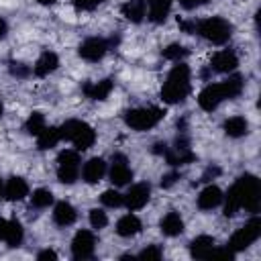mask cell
Returning a JSON list of instances; mask_svg holds the SVG:
<instances>
[{
    "label": "cell",
    "instance_id": "cell-33",
    "mask_svg": "<svg viewBox=\"0 0 261 261\" xmlns=\"http://www.w3.org/2000/svg\"><path fill=\"white\" fill-rule=\"evenodd\" d=\"M90 224H92L94 228H104V226L108 224L106 212L100 210V208H92V210H90Z\"/></svg>",
    "mask_w": 261,
    "mask_h": 261
},
{
    "label": "cell",
    "instance_id": "cell-16",
    "mask_svg": "<svg viewBox=\"0 0 261 261\" xmlns=\"http://www.w3.org/2000/svg\"><path fill=\"white\" fill-rule=\"evenodd\" d=\"M222 190L218 188V186H206L202 192H200V196H198V208H202V210H212V208H216L220 202H222Z\"/></svg>",
    "mask_w": 261,
    "mask_h": 261
},
{
    "label": "cell",
    "instance_id": "cell-3",
    "mask_svg": "<svg viewBox=\"0 0 261 261\" xmlns=\"http://www.w3.org/2000/svg\"><path fill=\"white\" fill-rule=\"evenodd\" d=\"M188 94H190V67L186 63H179L169 71L161 88V98L167 104H177L184 102Z\"/></svg>",
    "mask_w": 261,
    "mask_h": 261
},
{
    "label": "cell",
    "instance_id": "cell-36",
    "mask_svg": "<svg viewBox=\"0 0 261 261\" xmlns=\"http://www.w3.org/2000/svg\"><path fill=\"white\" fill-rule=\"evenodd\" d=\"M177 179H179V175H177V173H167V175H163L161 186H163V188H171V186H173Z\"/></svg>",
    "mask_w": 261,
    "mask_h": 261
},
{
    "label": "cell",
    "instance_id": "cell-18",
    "mask_svg": "<svg viewBox=\"0 0 261 261\" xmlns=\"http://www.w3.org/2000/svg\"><path fill=\"white\" fill-rule=\"evenodd\" d=\"M4 196H6V200H10V202H18V200H22L24 196H29V184L22 179V177H10L8 181H6V186H4Z\"/></svg>",
    "mask_w": 261,
    "mask_h": 261
},
{
    "label": "cell",
    "instance_id": "cell-14",
    "mask_svg": "<svg viewBox=\"0 0 261 261\" xmlns=\"http://www.w3.org/2000/svg\"><path fill=\"white\" fill-rule=\"evenodd\" d=\"M237 65H239V57L234 55V51H228V49L218 51L212 57V63H210V67L218 73H228V71L237 69Z\"/></svg>",
    "mask_w": 261,
    "mask_h": 261
},
{
    "label": "cell",
    "instance_id": "cell-44",
    "mask_svg": "<svg viewBox=\"0 0 261 261\" xmlns=\"http://www.w3.org/2000/svg\"><path fill=\"white\" fill-rule=\"evenodd\" d=\"M0 114H2V104H0Z\"/></svg>",
    "mask_w": 261,
    "mask_h": 261
},
{
    "label": "cell",
    "instance_id": "cell-30",
    "mask_svg": "<svg viewBox=\"0 0 261 261\" xmlns=\"http://www.w3.org/2000/svg\"><path fill=\"white\" fill-rule=\"evenodd\" d=\"M45 126H47V124H45V116H43L41 112H33V114L27 118V122H24V128H27V133H31V135H39Z\"/></svg>",
    "mask_w": 261,
    "mask_h": 261
},
{
    "label": "cell",
    "instance_id": "cell-24",
    "mask_svg": "<svg viewBox=\"0 0 261 261\" xmlns=\"http://www.w3.org/2000/svg\"><path fill=\"white\" fill-rule=\"evenodd\" d=\"M141 228H143V224H141V220L135 214H124L116 222V232L120 237H135V234L141 232Z\"/></svg>",
    "mask_w": 261,
    "mask_h": 261
},
{
    "label": "cell",
    "instance_id": "cell-15",
    "mask_svg": "<svg viewBox=\"0 0 261 261\" xmlns=\"http://www.w3.org/2000/svg\"><path fill=\"white\" fill-rule=\"evenodd\" d=\"M106 173V163L102 157H92L84 163V169H82V175L88 184H98Z\"/></svg>",
    "mask_w": 261,
    "mask_h": 261
},
{
    "label": "cell",
    "instance_id": "cell-32",
    "mask_svg": "<svg viewBox=\"0 0 261 261\" xmlns=\"http://www.w3.org/2000/svg\"><path fill=\"white\" fill-rule=\"evenodd\" d=\"M100 200H102V204H104V206H108V208H118V206L122 204L124 196H122V194H118L116 190H106V192H102Z\"/></svg>",
    "mask_w": 261,
    "mask_h": 261
},
{
    "label": "cell",
    "instance_id": "cell-25",
    "mask_svg": "<svg viewBox=\"0 0 261 261\" xmlns=\"http://www.w3.org/2000/svg\"><path fill=\"white\" fill-rule=\"evenodd\" d=\"M145 4H149V20L155 24L163 22L171 8V0H145Z\"/></svg>",
    "mask_w": 261,
    "mask_h": 261
},
{
    "label": "cell",
    "instance_id": "cell-8",
    "mask_svg": "<svg viewBox=\"0 0 261 261\" xmlns=\"http://www.w3.org/2000/svg\"><path fill=\"white\" fill-rule=\"evenodd\" d=\"M80 175V155L77 151L65 149L57 155V177L61 184H73Z\"/></svg>",
    "mask_w": 261,
    "mask_h": 261
},
{
    "label": "cell",
    "instance_id": "cell-37",
    "mask_svg": "<svg viewBox=\"0 0 261 261\" xmlns=\"http://www.w3.org/2000/svg\"><path fill=\"white\" fill-rule=\"evenodd\" d=\"M37 259H39V261H47V259H57V253H55V251H51V249H45V251H41V253L37 255Z\"/></svg>",
    "mask_w": 261,
    "mask_h": 261
},
{
    "label": "cell",
    "instance_id": "cell-1",
    "mask_svg": "<svg viewBox=\"0 0 261 261\" xmlns=\"http://www.w3.org/2000/svg\"><path fill=\"white\" fill-rule=\"evenodd\" d=\"M259 202H261L259 179L255 175H251V173H245L234 181V186L226 194L224 216H234L241 208H247L249 212H257L259 210Z\"/></svg>",
    "mask_w": 261,
    "mask_h": 261
},
{
    "label": "cell",
    "instance_id": "cell-34",
    "mask_svg": "<svg viewBox=\"0 0 261 261\" xmlns=\"http://www.w3.org/2000/svg\"><path fill=\"white\" fill-rule=\"evenodd\" d=\"M161 249L157 247V245H149L147 249H143L141 253H139V257L141 259H161Z\"/></svg>",
    "mask_w": 261,
    "mask_h": 261
},
{
    "label": "cell",
    "instance_id": "cell-29",
    "mask_svg": "<svg viewBox=\"0 0 261 261\" xmlns=\"http://www.w3.org/2000/svg\"><path fill=\"white\" fill-rule=\"evenodd\" d=\"M31 202H33V206H35V208H47L49 204H53V194H51V190L39 188V190H35V192H33Z\"/></svg>",
    "mask_w": 261,
    "mask_h": 261
},
{
    "label": "cell",
    "instance_id": "cell-22",
    "mask_svg": "<svg viewBox=\"0 0 261 261\" xmlns=\"http://www.w3.org/2000/svg\"><path fill=\"white\" fill-rule=\"evenodd\" d=\"M159 226H161V232L167 234V237H177V234L184 232V220H181V216H179L177 212H173V210L167 212V214L161 218Z\"/></svg>",
    "mask_w": 261,
    "mask_h": 261
},
{
    "label": "cell",
    "instance_id": "cell-12",
    "mask_svg": "<svg viewBox=\"0 0 261 261\" xmlns=\"http://www.w3.org/2000/svg\"><path fill=\"white\" fill-rule=\"evenodd\" d=\"M149 196H151V188H149L147 184H135V186L124 194L122 204H126L128 210H141V208L149 202Z\"/></svg>",
    "mask_w": 261,
    "mask_h": 261
},
{
    "label": "cell",
    "instance_id": "cell-21",
    "mask_svg": "<svg viewBox=\"0 0 261 261\" xmlns=\"http://www.w3.org/2000/svg\"><path fill=\"white\" fill-rule=\"evenodd\" d=\"M82 92H84L90 100H104V98H108V94L112 92V82H110V80H100V82L84 84Z\"/></svg>",
    "mask_w": 261,
    "mask_h": 261
},
{
    "label": "cell",
    "instance_id": "cell-27",
    "mask_svg": "<svg viewBox=\"0 0 261 261\" xmlns=\"http://www.w3.org/2000/svg\"><path fill=\"white\" fill-rule=\"evenodd\" d=\"M59 141H61V135H59V128H57V126H45V128L37 135V147L43 149V151L55 147Z\"/></svg>",
    "mask_w": 261,
    "mask_h": 261
},
{
    "label": "cell",
    "instance_id": "cell-20",
    "mask_svg": "<svg viewBox=\"0 0 261 261\" xmlns=\"http://www.w3.org/2000/svg\"><path fill=\"white\" fill-rule=\"evenodd\" d=\"M120 12L126 20L130 22H141L147 14V4L145 0H126L122 6H120Z\"/></svg>",
    "mask_w": 261,
    "mask_h": 261
},
{
    "label": "cell",
    "instance_id": "cell-7",
    "mask_svg": "<svg viewBox=\"0 0 261 261\" xmlns=\"http://www.w3.org/2000/svg\"><path fill=\"white\" fill-rule=\"evenodd\" d=\"M259 234H261V220L255 216V218H251L243 228H239V230L230 237L228 249H230L232 253L245 251V249H249V247L259 239Z\"/></svg>",
    "mask_w": 261,
    "mask_h": 261
},
{
    "label": "cell",
    "instance_id": "cell-41",
    "mask_svg": "<svg viewBox=\"0 0 261 261\" xmlns=\"http://www.w3.org/2000/svg\"><path fill=\"white\" fill-rule=\"evenodd\" d=\"M6 33H8V24H6V20H2V18H0V39H4V37H6Z\"/></svg>",
    "mask_w": 261,
    "mask_h": 261
},
{
    "label": "cell",
    "instance_id": "cell-11",
    "mask_svg": "<svg viewBox=\"0 0 261 261\" xmlns=\"http://www.w3.org/2000/svg\"><path fill=\"white\" fill-rule=\"evenodd\" d=\"M106 51H108V41L98 39V37L86 39V41L80 45V49H77L80 57L86 59V61H100V59L106 55Z\"/></svg>",
    "mask_w": 261,
    "mask_h": 261
},
{
    "label": "cell",
    "instance_id": "cell-23",
    "mask_svg": "<svg viewBox=\"0 0 261 261\" xmlns=\"http://www.w3.org/2000/svg\"><path fill=\"white\" fill-rule=\"evenodd\" d=\"M75 218H77V212L69 202H59L53 210V220L59 226H69V224L75 222Z\"/></svg>",
    "mask_w": 261,
    "mask_h": 261
},
{
    "label": "cell",
    "instance_id": "cell-5",
    "mask_svg": "<svg viewBox=\"0 0 261 261\" xmlns=\"http://www.w3.org/2000/svg\"><path fill=\"white\" fill-rule=\"evenodd\" d=\"M196 31L200 37H204L206 41L214 43V45H224L230 35H232V27L228 20H224L222 16H210L204 18L196 24Z\"/></svg>",
    "mask_w": 261,
    "mask_h": 261
},
{
    "label": "cell",
    "instance_id": "cell-6",
    "mask_svg": "<svg viewBox=\"0 0 261 261\" xmlns=\"http://www.w3.org/2000/svg\"><path fill=\"white\" fill-rule=\"evenodd\" d=\"M163 110L157 106H149V108H133L124 112V122L126 126H130L133 130H147L153 128L161 118H163Z\"/></svg>",
    "mask_w": 261,
    "mask_h": 261
},
{
    "label": "cell",
    "instance_id": "cell-19",
    "mask_svg": "<svg viewBox=\"0 0 261 261\" xmlns=\"http://www.w3.org/2000/svg\"><path fill=\"white\" fill-rule=\"evenodd\" d=\"M214 237H208V234H200L196 237L192 243H190V255L196 257V259H208L210 251L214 249Z\"/></svg>",
    "mask_w": 261,
    "mask_h": 261
},
{
    "label": "cell",
    "instance_id": "cell-10",
    "mask_svg": "<svg viewBox=\"0 0 261 261\" xmlns=\"http://www.w3.org/2000/svg\"><path fill=\"white\" fill-rule=\"evenodd\" d=\"M94 247H96V239L90 230H77L73 241H71V253L75 259H88L92 257L94 253Z\"/></svg>",
    "mask_w": 261,
    "mask_h": 261
},
{
    "label": "cell",
    "instance_id": "cell-13",
    "mask_svg": "<svg viewBox=\"0 0 261 261\" xmlns=\"http://www.w3.org/2000/svg\"><path fill=\"white\" fill-rule=\"evenodd\" d=\"M133 179V171L126 165L124 155H114L112 159V167H110V181L114 186H126Z\"/></svg>",
    "mask_w": 261,
    "mask_h": 261
},
{
    "label": "cell",
    "instance_id": "cell-40",
    "mask_svg": "<svg viewBox=\"0 0 261 261\" xmlns=\"http://www.w3.org/2000/svg\"><path fill=\"white\" fill-rule=\"evenodd\" d=\"M6 230H8V220L0 216V241H4V237H6Z\"/></svg>",
    "mask_w": 261,
    "mask_h": 261
},
{
    "label": "cell",
    "instance_id": "cell-17",
    "mask_svg": "<svg viewBox=\"0 0 261 261\" xmlns=\"http://www.w3.org/2000/svg\"><path fill=\"white\" fill-rule=\"evenodd\" d=\"M57 67H59V57H57L53 51H45V53H41V57L37 59L33 71H35V75L45 77V75L53 73Z\"/></svg>",
    "mask_w": 261,
    "mask_h": 261
},
{
    "label": "cell",
    "instance_id": "cell-39",
    "mask_svg": "<svg viewBox=\"0 0 261 261\" xmlns=\"http://www.w3.org/2000/svg\"><path fill=\"white\" fill-rule=\"evenodd\" d=\"M206 0H179V4L184 6V8H196V6H200V4H204Z\"/></svg>",
    "mask_w": 261,
    "mask_h": 261
},
{
    "label": "cell",
    "instance_id": "cell-43",
    "mask_svg": "<svg viewBox=\"0 0 261 261\" xmlns=\"http://www.w3.org/2000/svg\"><path fill=\"white\" fill-rule=\"evenodd\" d=\"M4 194V188H2V179H0V196Z\"/></svg>",
    "mask_w": 261,
    "mask_h": 261
},
{
    "label": "cell",
    "instance_id": "cell-28",
    "mask_svg": "<svg viewBox=\"0 0 261 261\" xmlns=\"http://www.w3.org/2000/svg\"><path fill=\"white\" fill-rule=\"evenodd\" d=\"M22 237H24V230H22V224L12 218L8 220V230H6V237H4V243L8 247H18L22 243Z\"/></svg>",
    "mask_w": 261,
    "mask_h": 261
},
{
    "label": "cell",
    "instance_id": "cell-26",
    "mask_svg": "<svg viewBox=\"0 0 261 261\" xmlns=\"http://www.w3.org/2000/svg\"><path fill=\"white\" fill-rule=\"evenodd\" d=\"M222 128H224V133H226L228 137L239 139V137H245V135L249 133V122H247L245 116H230V118L224 120Z\"/></svg>",
    "mask_w": 261,
    "mask_h": 261
},
{
    "label": "cell",
    "instance_id": "cell-9",
    "mask_svg": "<svg viewBox=\"0 0 261 261\" xmlns=\"http://www.w3.org/2000/svg\"><path fill=\"white\" fill-rule=\"evenodd\" d=\"M165 159L169 165H186V163H192L196 159V155L190 151V141L181 137L175 141V145L171 149L165 151Z\"/></svg>",
    "mask_w": 261,
    "mask_h": 261
},
{
    "label": "cell",
    "instance_id": "cell-38",
    "mask_svg": "<svg viewBox=\"0 0 261 261\" xmlns=\"http://www.w3.org/2000/svg\"><path fill=\"white\" fill-rule=\"evenodd\" d=\"M10 71H12L14 75H27V73H29V67H24V65H20V63H12V67H10Z\"/></svg>",
    "mask_w": 261,
    "mask_h": 261
},
{
    "label": "cell",
    "instance_id": "cell-4",
    "mask_svg": "<svg viewBox=\"0 0 261 261\" xmlns=\"http://www.w3.org/2000/svg\"><path fill=\"white\" fill-rule=\"evenodd\" d=\"M59 135H61V139L71 141L77 151L90 149L94 145V141H96L94 128L84 120H67V122H63L59 126Z\"/></svg>",
    "mask_w": 261,
    "mask_h": 261
},
{
    "label": "cell",
    "instance_id": "cell-2",
    "mask_svg": "<svg viewBox=\"0 0 261 261\" xmlns=\"http://www.w3.org/2000/svg\"><path fill=\"white\" fill-rule=\"evenodd\" d=\"M243 90V77L241 75H230L228 80L220 84H208L200 94H198V104L202 110L212 112L222 100L237 98Z\"/></svg>",
    "mask_w": 261,
    "mask_h": 261
},
{
    "label": "cell",
    "instance_id": "cell-35",
    "mask_svg": "<svg viewBox=\"0 0 261 261\" xmlns=\"http://www.w3.org/2000/svg\"><path fill=\"white\" fill-rule=\"evenodd\" d=\"M104 0H73V4H75V8L77 10H92V8H96L98 4H102Z\"/></svg>",
    "mask_w": 261,
    "mask_h": 261
},
{
    "label": "cell",
    "instance_id": "cell-42",
    "mask_svg": "<svg viewBox=\"0 0 261 261\" xmlns=\"http://www.w3.org/2000/svg\"><path fill=\"white\" fill-rule=\"evenodd\" d=\"M39 4H43V6H49V4H55L57 0H37Z\"/></svg>",
    "mask_w": 261,
    "mask_h": 261
},
{
    "label": "cell",
    "instance_id": "cell-31",
    "mask_svg": "<svg viewBox=\"0 0 261 261\" xmlns=\"http://www.w3.org/2000/svg\"><path fill=\"white\" fill-rule=\"evenodd\" d=\"M161 55H163L165 59H169V61H179L181 57L188 55V49H186L184 45H179V43H171V45H167V47L161 51Z\"/></svg>",
    "mask_w": 261,
    "mask_h": 261
}]
</instances>
